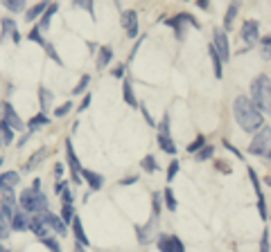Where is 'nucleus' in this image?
Segmentation results:
<instances>
[{"label": "nucleus", "mask_w": 271, "mask_h": 252, "mask_svg": "<svg viewBox=\"0 0 271 252\" xmlns=\"http://www.w3.org/2000/svg\"><path fill=\"white\" fill-rule=\"evenodd\" d=\"M41 12H46V2H41V5L32 7V9H27V20H34Z\"/></svg>", "instance_id": "nucleus-30"}, {"label": "nucleus", "mask_w": 271, "mask_h": 252, "mask_svg": "<svg viewBox=\"0 0 271 252\" xmlns=\"http://www.w3.org/2000/svg\"><path fill=\"white\" fill-rule=\"evenodd\" d=\"M39 92H41V108L48 110V108H50V104H52V92L46 90V88H41Z\"/></svg>", "instance_id": "nucleus-25"}, {"label": "nucleus", "mask_w": 271, "mask_h": 252, "mask_svg": "<svg viewBox=\"0 0 271 252\" xmlns=\"http://www.w3.org/2000/svg\"><path fill=\"white\" fill-rule=\"evenodd\" d=\"M70 108H73V104H70V102H66V104H64V106H59V108L54 110V115H57V117H64V115H66V113H68V110H70Z\"/></svg>", "instance_id": "nucleus-37"}, {"label": "nucleus", "mask_w": 271, "mask_h": 252, "mask_svg": "<svg viewBox=\"0 0 271 252\" xmlns=\"http://www.w3.org/2000/svg\"><path fill=\"white\" fill-rule=\"evenodd\" d=\"M14 203H16L14 192H12V189H5V192H2V207H5V209H12Z\"/></svg>", "instance_id": "nucleus-21"}, {"label": "nucleus", "mask_w": 271, "mask_h": 252, "mask_svg": "<svg viewBox=\"0 0 271 252\" xmlns=\"http://www.w3.org/2000/svg\"><path fill=\"white\" fill-rule=\"evenodd\" d=\"M235 14H238V2H233V5L228 7V14H226V30L233 25V18H235Z\"/></svg>", "instance_id": "nucleus-31"}, {"label": "nucleus", "mask_w": 271, "mask_h": 252, "mask_svg": "<svg viewBox=\"0 0 271 252\" xmlns=\"http://www.w3.org/2000/svg\"><path fill=\"white\" fill-rule=\"evenodd\" d=\"M12 230H27V219L25 214H14L12 216Z\"/></svg>", "instance_id": "nucleus-19"}, {"label": "nucleus", "mask_w": 271, "mask_h": 252, "mask_svg": "<svg viewBox=\"0 0 271 252\" xmlns=\"http://www.w3.org/2000/svg\"><path fill=\"white\" fill-rule=\"evenodd\" d=\"M5 122L9 129H23V122H20V117L14 113V106L12 104H5Z\"/></svg>", "instance_id": "nucleus-13"}, {"label": "nucleus", "mask_w": 271, "mask_h": 252, "mask_svg": "<svg viewBox=\"0 0 271 252\" xmlns=\"http://www.w3.org/2000/svg\"><path fill=\"white\" fill-rule=\"evenodd\" d=\"M0 129H2V140H0V142L12 144V140H14V131L9 129V126H7V122H5V119L0 122Z\"/></svg>", "instance_id": "nucleus-22"}, {"label": "nucleus", "mask_w": 271, "mask_h": 252, "mask_svg": "<svg viewBox=\"0 0 271 252\" xmlns=\"http://www.w3.org/2000/svg\"><path fill=\"white\" fill-rule=\"evenodd\" d=\"M20 207L27 209V212L43 214V212H48V198L41 192H36V189H25L20 194Z\"/></svg>", "instance_id": "nucleus-3"}, {"label": "nucleus", "mask_w": 271, "mask_h": 252, "mask_svg": "<svg viewBox=\"0 0 271 252\" xmlns=\"http://www.w3.org/2000/svg\"><path fill=\"white\" fill-rule=\"evenodd\" d=\"M0 252H9V250H7V248H2V246H0Z\"/></svg>", "instance_id": "nucleus-45"}, {"label": "nucleus", "mask_w": 271, "mask_h": 252, "mask_svg": "<svg viewBox=\"0 0 271 252\" xmlns=\"http://www.w3.org/2000/svg\"><path fill=\"white\" fill-rule=\"evenodd\" d=\"M48 124V117L46 115H34L30 119V129H39V126H46Z\"/></svg>", "instance_id": "nucleus-29"}, {"label": "nucleus", "mask_w": 271, "mask_h": 252, "mask_svg": "<svg viewBox=\"0 0 271 252\" xmlns=\"http://www.w3.org/2000/svg\"><path fill=\"white\" fill-rule=\"evenodd\" d=\"M57 12V5H50L48 7V12H46V16L41 18V25H39V30H48L50 27V18H52V14Z\"/></svg>", "instance_id": "nucleus-23"}, {"label": "nucleus", "mask_w": 271, "mask_h": 252, "mask_svg": "<svg viewBox=\"0 0 271 252\" xmlns=\"http://www.w3.org/2000/svg\"><path fill=\"white\" fill-rule=\"evenodd\" d=\"M212 50L217 52L219 61L224 59V61H228L231 59V47H228V36H226V32L222 30V27H217L215 30V43H212Z\"/></svg>", "instance_id": "nucleus-5"}, {"label": "nucleus", "mask_w": 271, "mask_h": 252, "mask_svg": "<svg viewBox=\"0 0 271 252\" xmlns=\"http://www.w3.org/2000/svg\"><path fill=\"white\" fill-rule=\"evenodd\" d=\"M212 155V147L208 144V147H201V149L197 151V160H208Z\"/></svg>", "instance_id": "nucleus-32"}, {"label": "nucleus", "mask_w": 271, "mask_h": 252, "mask_svg": "<svg viewBox=\"0 0 271 252\" xmlns=\"http://www.w3.org/2000/svg\"><path fill=\"white\" fill-rule=\"evenodd\" d=\"M269 92H271L269 74H262V77H258L251 84V99H249V102L255 106V110H258L260 115L269 113V108H271V95Z\"/></svg>", "instance_id": "nucleus-2"}, {"label": "nucleus", "mask_w": 271, "mask_h": 252, "mask_svg": "<svg viewBox=\"0 0 271 252\" xmlns=\"http://www.w3.org/2000/svg\"><path fill=\"white\" fill-rule=\"evenodd\" d=\"M41 219H43V223L48 225V230L52 227L54 232H59V234H64V232H66V225L61 223V219H59V216H54V214H50V212H43V214H41Z\"/></svg>", "instance_id": "nucleus-11"}, {"label": "nucleus", "mask_w": 271, "mask_h": 252, "mask_svg": "<svg viewBox=\"0 0 271 252\" xmlns=\"http://www.w3.org/2000/svg\"><path fill=\"white\" fill-rule=\"evenodd\" d=\"M80 176L88 182V185H91L93 189H99V187H102V182H104V178H102V176L95 174V171H88V169H81Z\"/></svg>", "instance_id": "nucleus-14"}, {"label": "nucleus", "mask_w": 271, "mask_h": 252, "mask_svg": "<svg viewBox=\"0 0 271 252\" xmlns=\"http://www.w3.org/2000/svg\"><path fill=\"white\" fill-rule=\"evenodd\" d=\"M5 7L9 12H20V9H23V0H7Z\"/></svg>", "instance_id": "nucleus-33"}, {"label": "nucleus", "mask_w": 271, "mask_h": 252, "mask_svg": "<svg viewBox=\"0 0 271 252\" xmlns=\"http://www.w3.org/2000/svg\"><path fill=\"white\" fill-rule=\"evenodd\" d=\"M122 92H125V102L129 104V106H138V102H136V97H133V92H131V84H129V81H125Z\"/></svg>", "instance_id": "nucleus-26"}, {"label": "nucleus", "mask_w": 271, "mask_h": 252, "mask_svg": "<svg viewBox=\"0 0 271 252\" xmlns=\"http://www.w3.org/2000/svg\"><path fill=\"white\" fill-rule=\"evenodd\" d=\"M46 155H48V151H46V149L36 151V153H34L32 158H30V160H27V164H25V171H32V169H36V167H39V162L43 160V158H46Z\"/></svg>", "instance_id": "nucleus-17"}, {"label": "nucleus", "mask_w": 271, "mask_h": 252, "mask_svg": "<svg viewBox=\"0 0 271 252\" xmlns=\"http://www.w3.org/2000/svg\"><path fill=\"white\" fill-rule=\"evenodd\" d=\"M262 252H269V232H265L262 237Z\"/></svg>", "instance_id": "nucleus-41"}, {"label": "nucleus", "mask_w": 271, "mask_h": 252, "mask_svg": "<svg viewBox=\"0 0 271 252\" xmlns=\"http://www.w3.org/2000/svg\"><path fill=\"white\" fill-rule=\"evenodd\" d=\"M159 144H160V149L165 151V153H176V144H174L172 137H167V135H159Z\"/></svg>", "instance_id": "nucleus-18"}, {"label": "nucleus", "mask_w": 271, "mask_h": 252, "mask_svg": "<svg viewBox=\"0 0 271 252\" xmlns=\"http://www.w3.org/2000/svg\"><path fill=\"white\" fill-rule=\"evenodd\" d=\"M242 41L246 43V47L258 41V23L255 20H244V25H242Z\"/></svg>", "instance_id": "nucleus-6"}, {"label": "nucleus", "mask_w": 271, "mask_h": 252, "mask_svg": "<svg viewBox=\"0 0 271 252\" xmlns=\"http://www.w3.org/2000/svg\"><path fill=\"white\" fill-rule=\"evenodd\" d=\"M16 182H18V174H16V171H7V174H2L0 176V194H2L5 189H12Z\"/></svg>", "instance_id": "nucleus-15"}, {"label": "nucleus", "mask_w": 271, "mask_h": 252, "mask_svg": "<svg viewBox=\"0 0 271 252\" xmlns=\"http://www.w3.org/2000/svg\"><path fill=\"white\" fill-rule=\"evenodd\" d=\"M30 39L36 41V43H41V45H46V41L41 39V30H39V27H34L32 32H30Z\"/></svg>", "instance_id": "nucleus-36"}, {"label": "nucleus", "mask_w": 271, "mask_h": 252, "mask_svg": "<svg viewBox=\"0 0 271 252\" xmlns=\"http://www.w3.org/2000/svg\"><path fill=\"white\" fill-rule=\"evenodd\" d=\"M73 230H75V237H77V241H80L81 246H88V237H86V232H84V225H81V221L77 219V216H73Z\"/></svg>", "instance_id": "nucleus-16"}, {"label": "nucleus", "mask_w": 271, "mask_h": 252, "mask_svg": "<svg viewBox=\"0 0 271 252\" xmlns=\"http://www.w3.org/2000/svg\"><path fill=\"white\" fill-rule=\"evenodd\" d=\"M12 209H5L0 207V239H7L9 237V230H12Z\"/></svg>", "instance_id": "nucleus-10"}, {"label": "nucleus", "mask_w": 271, "mask_h": 252, "mask_svg": "<svg viewBox=\"0 0 271 252\" xmlns=\"http://www.w3.org/2000/svg\"><path fill=\"white\" fill-rule=\"evenodd\" d=\"M159 250L160 252H185L183 243L179 241V237H160L159 239Z\"/></svg>", "instance_id": "nucleus-8"}, {"label": "nucleus", "mask_w": 271, "mask_h": 252, "mask_svg": "<svg viewBox=\"0 0 271 252\" xmlns=\"http://www.w3.org/2000/svg\"><path fill=\"white\" fill-rule=\"evenodd\" d=\"M113 77H122V65H118V68L113 70Z\"/></svg>", "instance_id": "nucleus-42"}, {"label": "nucleus", "mask_w": 271, "mask_h": 252, "mask_svg": "<svg viewBox=\"0 0 271 252\" xmlns=\"http://www.w3.org/2000/svg\"><path fill=\"white\" fill-rule=\"evenodd\" d=\"M233 115H235V122L246 131V133H253V131L262 129V115H260L255 106L249 102V97L239 95L233 104Z\"/></svg>", "instance_id": "nucleus-1"}, {"label": "nucleus", "mask_w": 271, "mask_h": 252, "mask_svg": "<svg viewBox=\"0 0 271 252\" xmlns=\"http://www.w3.org/2000/svg\"><path fill=\"white\" fill-rule=\"evenodd\" d=\"M262 43H265V52L269 54V36H265V41H262Z\"/></svg>", "instance_id": "nucleus-44"}, {"label": "nucleus", "mask_w": 271, "mask_h": 252, "mask_svg": "<svg viewBox=\"0 0 271 252\" xmlns=\"http://www.w3.org/2000/svg\"><path fill=\"white\" fill-rule=\"evenodd\" d=\"M176 171H179V162H172V164H170V169H167V180H170V182H172V178L176 176Z\"/></svg>", "instance_id": "nucleus-38"}, {"label": "nucleus", "mask_w": 271, "mask_h": 252, "mask_svg": "<svg viewBox=\"0 0 271 252\" xmlns=\"http://www.w3.org/2000/svg\"><path fill=\"white\" fill-rule=\"evenodd\" d=\"M165 205H167V209H176V198H174V192L170 187L165 189Z\"/></svg>", "instance_id": "nucleus-28"}, {"label": "nucleus", "mask_w": 271, "mask_h": 252, "mask_svg": "<svg viewBox=\"0 0 271 252\" xmlns=\"http://www.w3.org/2000/svg\"><path fill=\"white\" fill-rule=\"evenodd\" d=\"M27 230H32L39 239H48V225L43 223L41 214H34L32 219H27Z\"/></svg>", "instance_id": "nucleus-9"}, {"label": "nucleus", "mask_w": 271, "mask_h": 252, "mask_svg": "<svg viewBox=\"0 0 271 252\" xmlns=\"http://www.w3.org/2000/svg\"><path fill=\"white\" fill-rule=\"evenodd\" d=\"M122 27L127 30V34H129L131 39H136V34H138V16H136L133 9L122 14Z\"/></svg>", "instance_id": "nucleus-7"}, {"label": "nucleus", "mask_w": 271, "mask_h": 252, "mask_svg": "<svg viewBox=\"0 0 271 252\" xmlns=\"http://www.w3.org/2000/svg\"><path fill=\"white\" fill-rule=\"evenodd\" d=\"M269 137H271L269 126H262V131H258V135L253 137L249 151L255 153V155H265V158H269Z\"/></svg>", "instance_id": "nucleus-4"}, {"label": "nucleus", "mask_w": 271, "mask_h": 252, "mask_svg": "<svg viewBox=\"0 0 271 252\" xmlns=\"http://www.w3.org/2000/svg\"><path fill=\"white\" fill-rule=\"evenodd\" d=\"M210 59H212V68H215V77H222V61H219V57H217V52L212 50V45H210Z\"/></svg>", "instance_id": "nucleus-27"}, {"label": "nucleus", "mask_w": 271, "mask_h": 252, "mask_svg": "<svg viewBox=\"0 0 271 252\" xmlns=\"http://www.w3.org/2000/svg\"><path fill=\"white\" fill-rule=\"evenodd\" d=\"M143 169H145V171H149V174H152V171H159L156 158H154V155H147V158H143Z\"/></svg>", "instance_id": "nucleus-24"}, {"label": "nucleus", "mask_w": 271, "mask_h": 252, "mask_svg": "<svg viewBox=\"0 0 271 252\" xmlns=\"http://www.w3.org/2000/svg\"><path fill=\"white\" fill-rule=\"evenodd\" d=\"M197 5L201 7V9H208V2H206V0H197Z\"/></svg>", "instance_id": "nucleus-43"}, {"label": "nucleus", "mask_w": 271, "mask_h": 252, "mask_svg": "<svg viewBox=\"0 0 271 252\" xmlns=\"http://www.w3.org/2000/svg\"><path fill=\"white\" fill-rule=\"evenodd\" d=\"M111 47L109 45H104L102 47V50H99V57H97V68H104L106 63H109V61H111Z\"/></svg>", "instance_id": "nucleus-20"}, {"label": "nucleus", "mask_w": 271, "mask_h": 252, "mask_svg": "<svg viewBox=\"0 0 271 252\" xmlns=\"http://www.w3.org/2000/svg\"><path fill=\"white\" fill-rule=\"evenodd\" d=\"M201 147H204V137L199 135V137H197V140H194V142H192V144H190V147H188V153H197V151H199V149H201Z\"/></svg>", "instance_id": "nucleus-35"}, {"label": "nucleus", "mask_w": 271, "mask_h": 252, "mask_svg": "<svg viewBox=\"0 0 271 252\" xmlns=\"http://www.w3.org/2000/svg\"><path fill=\"white\" fill-rule=\"evenodd\" d=\"M0 164H2V158H0Z\"/></svg>", "instance_id": "nucleus-46"}, {"label": "nucleus", "mask_w": 271, "mask_h": 252, "mask_svg": "<svg viewBox=\"0 0 271 252\" xmlns=\"http://www.w3.org/2000/svg\"><path fill=\"white\" fill-rule=\"evenodd\" d=\"M41 241H43V243H46V246L50 248L52 252H61V250H59V246H57V241H52V239H41Z\"/></svg>", "instance_id": "nucleus-40"}, {"label": "nucleus", "mask_w": 271, "mask_h": 252, "mask_svg": "<svg viewBox=\"0 0 271 252\" xmlns=\"http://www.w3.org/2000/svg\"><path fill=\"white\" fill-rule=\"evenodd\" d=\"M258 209H260V216L267 219V203H265V196H260L258 198Z\"/></svg>", "instance_id": "nucleus-39"}, {"label": "nucleus", "mask_w": 271, "mask_h": 252, "mask_svg": "<svg viewBox=\"0 0 271 252\" xmlns=\"http://www.w3.org/2000/svg\"><path fill=\"white\" fill-rule=\"evenodd\" d=\"M88 81H91V77H81V81L77 86H75V90H73V95H81L84 92V88L88 86Z\"/></svg>", "instance_id": "nucleus-34"}, {"label": "nucleus", "mask_w": 271, "mask_h": 252, "mask_svg": "<svg viewBox=\"0 0 271 252\" xmlns=\"http://www.w3.org/2000/svg\"><path fill=\"white\" fill-rule=\"evenodd\" d=\"M66 153H68V164H70V169H73L75 182H81V176H80V160H77V155H75L73 144H70V142H66Z\"/></svg>", "instance_id": "nucleus-12"}]
</instances>
